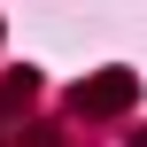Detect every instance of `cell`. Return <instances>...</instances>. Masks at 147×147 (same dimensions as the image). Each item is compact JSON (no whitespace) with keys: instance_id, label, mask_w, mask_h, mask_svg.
<instances>
[{"instance_id":"6da1fadb","label":"cell","mask_w":147,"mask_h":147,"mask_svg":"<svg viewBox=\"0 0 147 147\" xmlns=\"http://www.w3.org/2000/svg\"><path fill=\"white\" fill-rule=\"evenodd\" d=\"M124 101H132V78H124V70H109V78H93V85H85V101H78V109L109 116V109H124Z\"/></svg>"}]
</instances>
